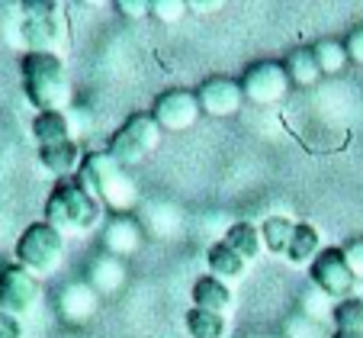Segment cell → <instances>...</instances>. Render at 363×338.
I'll use <instances>...</instances> for the list:
<instances>
[{
	"label": "cell",
	"instance_id": "cell-1",
	"mask_svg": "<svg viewBox=\"0 0 363 338\" xmlns=\"http://www.w3.org/2000/svg\"><path fill=\"white\" fill-rule=\"evenodd\" d=\"M23 94L35 113H68L71 110V81L62 55L55 52H26L20 62Z\"/></svg>",
	"mask_w": 363,
	"mask_h": 338
},
{
	"label": "cell",
	"instance_id": "cell-2",
	"mask_svg": "<svg viewBox=\"0 0 363 338\" xmlns=\"http://www.w3.org/2000/svg\"><path fill=\"white\" fill-rule=\"evenodd\" d=\"M77 180L100 200L103 209H110V213H116V216H129V209H135V203H138L135 180L106 152L87 155L81 171H77Z\"/></svg>",
	"mask_w": 363,
	"mask_h": 338
},
{
	"label": "cell",
	"instance_id": "cell-3",
	"mask_svg": "<svg viewBox=\"0 0 363 338\" xmlns=\"http://www.w3.org/2000/svg\"><path fill=\"white\" fill-rule=\"evenodd\" d=\"M100 219H103L100 200L77 178L58 180L52 187V193L45 200V222L52 229H58L62 235H77L100 226Z\"/></svg>",
	"mask_w": 363,
	"mask_h": 338
},
{
	"label": "cell",
	"instance_id": "cell-4",
	"mask_svg": "<svg viewBox=\"0 0 363 338\" xmlns=\"http://www.w3.org/2000/svg\"><path fill=\"white\" fill-rule=\"evenodd\" d=\"M13 255H16V264L26 268L35 280L39 277H52L65 261V235L48 226L45 219L29 222L20 232V239H16Z\"/></svg>",
	"mask_w": 363,
	"mask_h": 338
},
{
	"label": "cell",
	"instance_id": "cell-5",
	"mask_svg": "<svg viewBox=\"0 0 363 338\" xmlns=\"http://www.w3.org/2000/svg\"><path fill=\"white\" fill-rule=\"evenodd\" d=\"M20 39L26 52H55L65 39V10L52 0H29L20 7Z\"/></svg>",
	"mask_w": 363,
	"mask_h": 338
},
{
	"label": "cell",
	"instance_id": "cell-6",
	"mask_svg": "<svg viewBox=\"0 0 363 338\" xmlns=\"http://www.w3.org/2000/svg\"><path fill=\"white\" fill-rule=\"evenodd\" d=\"M158 145H161V126L155 123V116L151 113H135V116H129L113 132L110 145H106V155L129 171V168L142 165Z\"/></svg>",
	"mask_w": 363,
	"mask_h": 338
},
{
	"label": "cell",
	"instance_id": "cell-7",
	"mask_svg": "<svg viewBox=\"0 0 363 338\" xmlns=\"http://www.w3.org/2000/svg\"><path fill=\"white\" fill-rule=\"evenodd\" d=\"M308 274H312V283L322 290L325 297L335 300V303L357 297L354 293L357 290V274L350 271L347 258H344V249H325L322 255L312 261Z\"/></svg>",
	"mask_w": 363,
	"mask_h": 338
},
{
	"label": "cell",
	"instance_id": "cell-8",
	"mask_svg": "<svg viewBox=\"0 0 363 338\" xmlns=\"http://www.w3.org/2000/svg\"><path fill=\"white\" fill-rule=\"evenodd\" d=\"M39 300H42L39 280L26 268H20L16 261L0 268V310L20 319L26 312H33L39 306Z\"/></svg>",
	"mask_w": 363,
	"mask_h": 338
},
{
	"label": "cell",
	"instance_id": "cell-9",
	"mask_svg": "<svg viewBox=\"0 0 363 338\" xmlns=\"http://www.w3.org/2000/svg\"><path fill=\"white\" fill-rule=\"evenodd\" d=\"M241 90L245 100H251L254 107H274L280 100H286L289 94V77L286 68L277 62H257L245 71L241 77Z\"/></svg>",
	"mask_w": 363,
	"mask_h": 338
},
{
	"label": "cell",
	"instance_id": "cell-10",
	"mask_svg": "<svg viewBox=\"0 0 363 338\" xmlns=\"http://www.w3.org/2000/svg\"><path fill=\"white\" fill-rule=\"evenodd\" d=\"M199 100L193 90H184V87H174V90H164V94L155 100L151 107V116L155 123L161 126V132H184V129H193L199 119Z\"/></svg>",
	"mask_w": 363,
	"mask_h": 338
},
{
	"label": "cell",
	"instance_id": "cell-11",
	"mask_svg": "<svg viewBox=\"0 0 363 338\" xmlns=\"http://www.w3.org/2000/svg\"><path fill=\"white\" fill-rule=\"evenodd\" d=\"M196 100H199V110L206 116H216V119H225L235 116L245 104V90H241V81H232L225 75H216V77H206L196 90Z\"/></svg>",
	"mask_w": 363,
	"mask_h": 338
},
{
	"label": "cell",
	"instance_id": "cell-12",
	"mask_svg": "<svg viewBox=\"0 0 363 338\" xmlns=\"http://www.w3.org/2000/svg\"><path fill=\"white\" fill-rule=\"evenodd\" d=\"M96 306H100V293L87 280H71L58 293V312L71 325H84L87 319H94Z\"/></svg>",
	"mask_w": 363,
	"mask_h": 338
},
{
	"label": "cell",
	"instance_id": "cell-13",
	"mask_svg": "<svg viewBox=\"0 0 363 338\" xmlns=\"http://www.w3.org/2000/svg\"><path fill=\"white\" fill-rule=\"evenodd\" d=\"M142 241H145V232L132 216H113L106 222V229H103V249H106V255L119 258V261L135 255L142 249Z\"/></svg>",
	"mask_w": 363,
	"mask_h": 338
},
{
	"label": "cell",
	"instance_id": "cell-14",
	"mask_svg": "<svg viewBox=\"0 0 363 338\" xmlns=\"http://www.w3.org/2000/svg\"><path fill=\"white\" fill-rule=\"evenodd\" d=\"M193 297V310H206V312H219V316H228L235 306V293L232 283L219 280L213 274H203L190 290Z\"/></svg>",
	"mask_w": 363,
	"mask_h": 338
},
{
	"label": "cell",
	"instance_id": "cell-15",
	"mask_svg": "<svg viewBox=\"0 0 363 338\" xmlns=\"http://www.w3.org/2000/svg\"><path fill=\"white\" fill-rule=\"evenodd\" d=\"M84 158L87 155L81 152V145L74 142V138H68V142H58V145H45V148H39V165L45 168L48 174H55V178L68 180L71 174L81 171Z\"/></svg>",
	"mask_w": 363,
	"mask_h": 338
},
{
	"label": "cell",
	"instance_id": "cell-16",
	"mask_svg": "<svg viewBox=\"0 0 363 338\" xmlns=\"http://www.w3.org/2000/svg\"><path fill=\"white\" fill-rule=\"evenodd\" d=\"M125 277H129L125 261H119V258H113V255H96L94 264H90V271H87V283L100 293V297H113V293H119L123 283H125Z\"/></svg>",
	"mask_w": 363,
	"mask_h": 338
},
{
	"label": "cell",
	"instance_id": "cell-17",
	"mask_svg": "<svg viewBox=\"0 0 363 338\" xmlns=\"http://www.w3.org/2000/svg\"><path fill=\"white\" fill-rule=\"evenodd\" d=\"M206 264H209V274L225 280V283L241 280L247 271V261L232 249V245H225V241H216L213 249L206 251Z\"/></svg>",
	"mask_w": 363,
	"mask_h": 338
},
{
	"label": "cell",
	"instance_id": "cell-18",
	"mask_svg": "<svg viewBox=\"0 0 363 338\" xmlns=\"http://www.w3.org/2000/svg\"><path fill=\"white\" fill-rule=\"evenodd\" d=\"M322 232H318L312 222H296V235H293V245H289L286 258L289 264H296V268H312V261H315L318 255H322Z\"/></svg>",
	"mask_w": 363,
	"mask_h": 338
},
{
	"label": "cell",
	"instance_id": "cell-19",
	"mask_svg": "<svg viewBox=\"0 0 363 338\" xmlns=\"http://www.w3.org/2000/svg\"><path fill=\"white\" fill-rule=\"evenodd\" d=\"M225 245H232L235 251H238L241 258H245L247 264L257 261V258L264 255V235H261V226H254V222H232L225 232Z\"/></svg>",
	"mask_w": 363,
	"mask_h": 338
},
{
	"label": "cell",
	"instance_id": "cell-20",
	"mask_svg": "<svg viewBox=\"0 0 363 338\" xmlns=\"http://www.w3.org/2000/svg\"><path fill=\"white\" fill-rule=\"evenodd\" d=\"M33 138L39 142V148L74 138V129H71L68 113H35L33 116Z\"/></svg>",
	"mask_w": 363,
	"mask_h": 338
},
{
	"label": "cell",
	"instance_id": "cell-21",
	"mask_svg": "<svg viewBox=\"0 0 363 338\" xmlns=\"http://www.w3.org/2000/svg\"><path fill=\"white\" fill-rule=\"evenodd\" d=\"M283 68H286L289 84H296V87H315V84L322 81V68H318L312 48H296V52H289Z\"/></svg>",
	"mask_w": 363,
	"mask_h": 338
},
{
	"label": "cell",
	"instance_id": "cell-22",
	"mask_svg": "<svg viewBox=\"0 0 363 338\" xmlns=\"http://www.w3.org/2000/svg\"><path fill=\"white\" fill-rule=\"evenodd\" d=\"M261 235H264V249L270 255H286L289 245H293V235H296V222L286 219V216H267L261 222Z\"/></svg>",
	"mask_w": 363,
	"mask_h": 338
},
{
	"label": "cell",
	"instance_id": "cell-23",
	"mask_svg": "<svg viewBox=\"0 0 363 338\" xmlns=\"http://www.w3.org/2000/svg\"><path fill=\"white\" fill-rule=\"evenodd\" d=\"M186 332H190V338H225L228 316L206 312V310H190L186 312Z\"/></svg>",
	"mask_w": 363,
	"mask_h": 338
},
{
	"label": "cell",
	"instance_id": "cell-24",
	"mask_svg": "<svg viewBox=\"0 0 363 338\" xmlns=\"http://www.w3.org/2000/svg\"><path fill=\"white\" fill-rule=\"evenodd\" d=\"M312 55H315L322 75H341L344 65L350 62L344 42H335V39H318L315 45H312Z\"/></svg>",
	"mask_w": 363,
	"mask_h": 338
},
{
	"label": "cell",
	"instance_id": "cell-25",
	"mask_svg": "<svg viewBox=\"0 0 363 338\" xmlns=\"http://www.w3.org/2000/svg\"><path fill=\"white\" fill-rule=\"evenodd\" d=\"M335 329H363V297H350L335 303Z\"/></svg>",
	"mask_w": 363,
	"mask_h": 338
},
{
	"label": "cell",
	"instance_id": "cell-26",
	"mask_svg": "<svg viewBox=\"0 0 363 338\" xmlns=\"http://www.w3.org/2000/svg\"><path fill=\"white\" fill-rule=\"evenodd\" d=\"M186 13H190V10H186V4H180V0H155V4H151V16L158 23H167V26L180 23Z\"/></svg>",
	"mask_w": 363,
	"mask_h": 338
},
{
	"label": "cell",
	"instance_id": "cell-27",
	"mask_svg": "<svg viewBox=\"0 0 363 338\" xmlns=\"http://www.w3.org/2000/svg\"><path fill=\"white\" fill-rule=\"evenodd\" d=\"M116 7L125 20H145V16H151V0H119Z\"/></svg>",
	"mask_w": 363,
	"mask_h": 338
},
{
	"label": "cell",
	"instance_id": "cell-28",
	"mask_svg": "<svg viewBox=\"0 0 363 338\" xmlns=\"http://www.w3.org/2000/svg\"><path fill=\"white\" fill-rule=\"evenodd\" d=\"M344 258H347L350 271L357 274V280H363V239H354L344 245Z\"/></svg>",
	"mask_w": 363,
	"mask_h": 338
},
{
	"label": "cell",
	"instance_id": "cell-29",
	"mask_svg": "<svg viewBox=\"0 0 363 338\" xmlns=\"http://www.w3.org/2000/svg\"><path fill=\"white\" fill-rule=\"evenodd\" d=\"M344 48H347V58H350V62L363 65V26L350 29V36H347V42H344Z\"/></svg>",
	"mask_w": 363,
	"mask_h": 338
},
{
	"label": "cell",
	"instance_id": "cell-30",
	"mask_svg": "<svg viewBox=\"0 0 363 338\" xmlns=\"http://www.w3.org/2000/svg\"><path fill=\"white\" fill-rule=\"evenodd\" d=\"M0 338H23V322L0 310Z\"/></svg>",
	"mask_w": 363,
	"mask_h": 338
},
{
	"label": "cell",
	"instance_id": "cell-31",
	"mask_svg": "<svg viewBox=\"0 0 363 338\" xmlns=\"http://www.w3.org/2000/svg\"><path fill=\"white\" fill-rule=\"evenodd\" d=\"M186 10L190 13H219L222 0H186Z\"/></svg>",
	"mask_w": 363,
	"mask_h": 338
},
{
	"label": "cell",
	"instance_id": "cell-32",
	"mask_svg": "<svg viewBox=\"0 0 363 338\" xmlns=\"http://www.w3.org/2000/svg\"><path fill=\"white\" fill-rule=\"evenodd\" d=\"M331 338H363V329H335Z\"/></svg>",
	"mask_w": 363,
	"mask_h": 338
}]
</instances>
